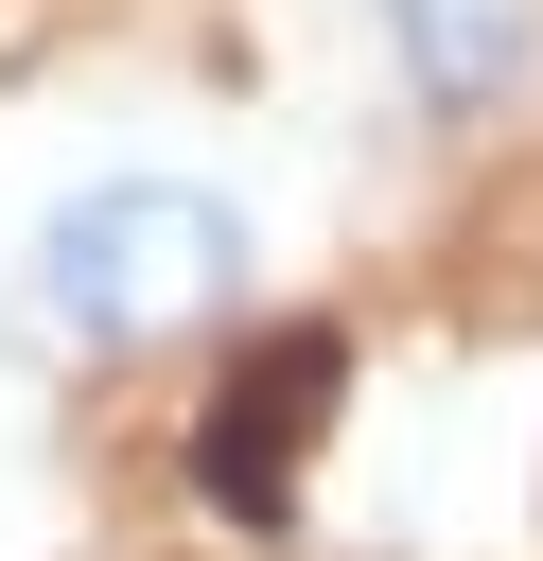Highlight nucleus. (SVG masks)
Segmentation results:
<instances>
[{"mask_svg":"<svg viewBox=\"0 0 543 561\" xmlns=\"http://www.w3.org/2000/svg\"><path fill=\"white\" fill-rule=\"evenodd\" d=\"M263 298V193L228 158H70L0 228V316L70 368H140Z\"/></svg>","mask_w":543,"mask_h":561,"instance_id":"1","label":"nucleus"},{"mask_svg":"<svg viewBox=\"0 0 543 561\" xmlns=\"http://www.w3.org/2000/svg\"><path fill=\"white\" fill-rule=\"evenodd\" d=\"M298 403H315V351H280V386H228V438H210V491H280L298 473Z\"/></svg>","mask_w":543,"mask_h":561,"instance_id":"3","label":"nucleus"},{"mask_svg":"<svg viewBox=\"0 0 543 561\" xmlns=\"http://www.w3.org/2000/svg\"><path fill=\"white\" fill-rule=\"evenodd\" d=\"M350 53L420 158H473L543 105V0H350Z\"/></svg>","mask_w":543,"mask_h":561,"instance_id":"2","label":"nucleus"}]
</instances>
